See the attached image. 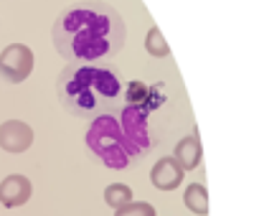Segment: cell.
Here are the masks:
<instances>
[{"label":"cell","mask_w":259,"mask_h":216,"mask_svg":"<svg viewBox=\"0 0 259 216\" xmlns=\"http://www.w3.org/2000/svg\"><path fill=\"white\" fill-rule=\"evenodd\" d=\"M125 18L105 0H76L51 26V43L66 64L112 61L125 48Z\"/></svg>","instance_id":"6da1fadb"},{"label":"cell","mask_w":259,"mask_h":216,"mask_svg":"<svg viewBox=\"0 0 259 216\" xmlns=\"http://www.w3.org/2000/svg\"><path fill=\"white\" fill-rule=\"evenodd\" d=\"M56 97L69 117L92 122L117 112L125 97V77L114 61L66 64L56 77Z\"/></svg>","instance_id":"7a4b0ae2"},{"label":"cell","mask_w":259,"mask_h":216,"mask_svg":"<svg viewBox=\"0 0 259 216\" xmlns=\"http://www.w3.org/2000/svg\"><path fill=\"white\" fill-rule=\"evenodd\" d=\"M84 142H86L89 155L110 171H127L143 160L140 153L132 148V142L125 137L114 112L92 120L89 128H86Z\"/></svg>","instance_id":"3957f363"},{"label":"cell","mask_w":259,"mask_h":216,"mask_svg":"<svg viewBox=\"0 0 259 216\" xmlns=\"http://www.w3.org/2000/svg\"><path fill=\"white\" fill-rule=\"evenodd\" d=\"M33 71V51L26 43H10L0 53V79L8 84H21Z\"/></svg>","instance_id":"277c9868"},{"label":"cell","mask_w":259,"mask_h":216,"mask_svg":"<svg viewBox=\"0 0 259 216\" xmlns=\"http://www.w3.org/2000/svg\"><path fill=\"white\" fill-rule=\"evenodd\" d=\"M33 145V130L23 120H5L0 125V148L10 155H21Z\"/></svg>","instance_id":"5b68a950"},{"label":"cell","mask_w":259,"mask_h":216,"mask_svg":"<svg viewBox=\"0 0 259 216\" xmlns=\"http://www.w3.org/2000/svg\"><path fill=\"white\" fill-rule=\"evenodd\" d=\"M183 175L185 171L178 166V160L173 155H165L158 158V163L150 168V183L158 191H176L183 183Z\"/></svg>","instance_id":"8992f818"},{"label":"cell","mask_w":259,"mask_h":216,"mask_svg":"<svg viewBox=\"0 0 259 216\" xmlns=\"http://www.w3.org/2000/svg\"><path fill=\"white\" fill-rule=\"evenodd\" d=\"M33 193V186L26 175L21 173H13L8 178H3V183H0V204L5 209H18L23 204H28Z\"/></svg>","instance_id":"52a82bcc"},{"label":"cell","mask_w":259,"mask_h":216,"mask_svg":"<svg viewBox=\"0 0 259 216\" xmlns=\"http://www.w3.org/2000/svg\"><path fill=\"white\" fill-rule=\"evenodd\" d=\"M173 158L178 160V166L183 171H196L203 160V148H201V140L198 135H185L176 142V150H173Z\"/></svg>","instance_id":"ba28073f"},{"label":"cell","mask_w":259,"mask_h":216,"mask_svg":"<svg viewBox=\"0 0 259 216\" xmlns=\"http://www.w3.org/2000/svg\"><path fill=\"white\" fill-rule=\"evenodd\" d=\"M183 204L196 216H206L209 214V191H206V186L203 183H191L183 191Z\"/></svg>","instance_id":"9c48e42d"},{"label":"cell","mask_w":259,"mask_h":216,"mask_svg":"<svg viewBox=\"0 0 259 216\" xmlns=\"http://www.w3.org/2000/svg\"><path fill=\"white\" fill-rule=\"evenodd\" d=\"M145 51L150 53V56H155V59H168L170 56V46L163 39V33H160L158 26H152L148 31V36H145Z\"/></svg>","instance_id":"30bf717a"},{"label":"cell","mask_w":259,"mask_h":216,"mask_svg":"<svg viewBox=\"0 0 259 216\" xmlns=\"http://www.w3.org/2000/svg\"><path fill=\"white\" fill-rule=\"evenodd\" d=\"M132 199H135V196H132V188L125 186V183H110V186L105 188V201H107V206H112V209L125 206V204H130Z\"/></svg>","instance_id":"8fae6325"},{"label":"cell","mask_w":259,"mask_h":216,"mask_svg":"<svg viewBox=\"0 0 259 216\" xmlns=\"http://www.w3.org/2000/svg\"><path fill=\"white\" fill-rule=\"evenodd\" d=\"M114 216H158V211L148 201H130L125 206L114 209Z\"/></svg>","instance_id":"7c38bea8"}]
</instances>
